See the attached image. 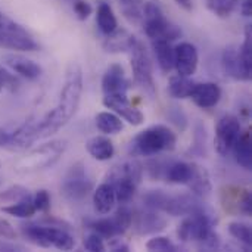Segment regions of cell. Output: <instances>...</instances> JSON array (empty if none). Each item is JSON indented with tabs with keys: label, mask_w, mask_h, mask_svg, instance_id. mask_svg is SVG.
<instances>
[{
	"label": "cell",
	"mask_w": 252,
	"mask_h": 252,
	"mask_svg": "<svg viewBox=\"0 0 252 252\" xmlns=\"http://www.w3.org/2000/svg\"><path fill=\"white\" fill-rule=\"evenodd\" d=\"M72 7H74V12L77 13L80 21H86L92 15V6L84 0H75Z\"/></svg>",
	"instance_id": "42"
},
{
	"label": "cell",
	"mask_w": 252,
	"mask_h": 252,
	"mask_svg": "<svg viewBox=\"0 0 252 252\" xmlns=\"http://www.w3.org/2000/svg\"><path fill=\"white\" fill-rule=\"evenodd\" d=\"M10 140V134L4 130V128H0V148L1 146H6Z\"/></svg>",
	"instance_id": "48"
},
{
	"label": "cell",
	"mask_w": 252,
	"mask_h": 252,
	"mask_svg": "<svg viewBox=\"0 0 252 252\" xmlns=\"http://www.w3.org/2000/svg\"><path fill=\"white\" fill-rule=\"evenodd\" d=\"M146 248L149 251H159V252H176L179 248L168 239L164 236H157L154 239H151L146 244Z\"/></svg>",
	"instance_id": "36"
},
{
	"label": "cell",
	"mask_w": 252,
	"mask_h": 252,
	"mask_svg": "<svg viewBox=\"0 0 252 252\" xmlns=\"http://www.w3.org/2000/svg\"><path fill=\"white\" fill-rule=\"evenodd\" d=\"M196 83H193L192 80H189V77H183V75H176L170 78L168 83V92L173 97L176 99H186L190 96L193 87Z\"/></svg>",
	"instance_id": "28"
},
{
	"label": "cell",
	"mask_w": 252,
	"mask_h": 252,
	"mask_svg": "<svg viewBox=\"0 0 252 252\" xmlns=\"http://www.w3.org/2000/svg\"><path fill=\"white\" fill-rule=\"evenodd\" d=\"M142 18L145 19V32L151 40H165L171 43L182 35L180 28L167 21L159 6L152 1L143 4Z\"/></svg>",
	"instance_id": "6"
},
{
	"label": "cell",
	"mask_w": 252,
	"mask_h": 252,
	"mask_svg": "<svg viewBox=\"0 0 252 252\" xmlns=\"http://www.w3.org/2000/svg\"><path fill=\"white\" fill-rule=\"evenodd\" d=\"M66 149V142L63 140H52L43 143L38 148H34L28 154H25L16 164L15 171L25 174V173H37L55 165L62 154Z\"/></svg>",
	"instance_id": "4"
},
{
	"label": "cell",
	"mask_w": 252,
	"mask_h": 252,
	"mask_svg": "<svg viewBox=\"0 0 252 252\" xmlns=\"http://www.w3.org/2000/svg\"><path fill=\"white\" fill-rule=\"evenodd\" d=\"M152 47L162 72H170L174 68V49L165 40H152Z\"/></svg>",
	"instance_id": "25"
},
{
	"label": "cell",
	"mask_w": 252,
	"mask_h": 252,
	"mask_svg": "<svg viewBox=\"0 0 252 252\" xmlns=\"http://www.w3.org/2000/svg\"><path fill=\"white\" fill-rule=\"evenodd\" d=\"M223 69L224 72L235 78V80H250L251 78V68L247 66L244 58L241 55V49L236 46H229L223 52Z\"/></svg>",
	"instance_id": "14"
},
{
	"label": "cell",
	"mask_w": 252,
	"mask_h": 252,
	"mask_svg": "<svg viewBox=\"0 0 252 252\" xmlns=\"http://www.w3.org/2000/svg\"><path fill=\"white\" fill-rule=\"evenodd\" d=\"M96 22H97V27L99 30L103 32V34H111L112 31L117 30L118 27V22H117V18L114 15V10L112 7L102 1L99 6H97V15H96Z\"/></svg>",
	"instance_id": "27"
},
{
	"label": "cell",
	"mask_w": 252,
	"mask_h": 252,
	"mask_svg": "<svg viewBox=\"0 0 252 252\" xmlns=\"http://www.w3.org/2000/svg\"><path fill=\"white\" fill-rule=\"evenodd\" d=\"M202 204L196 199V196L192 193H183V195H168L167 204L164 207V213L174 216V217H186L193 214L196 210H199Z\"/></svg>",
	"instance_id": "17"
},
{
	"label": "cell",
	"mask_w": 252,
	"mask_h": 252,
	"mask_svg": "<svg viewBox=\"0 0 252 252\" xmlns=\"http://www.w3.org/2000/svg\"><path fill=\"white\" fill-rule=\"evenodd\" d=\"M195 105H198L202 109H208L216 106L220 102L221 97V90L216 83H202V84H195L190 96H189Z\"/></svg>",
	"instance_id": "18"
},
{
	"label": "cell",
	"mask_w": 252,
	"mask_h": 252,
	"mask_svg": "<svg viewBox=\"0 0 252 252\" xmlns=\"http://www.w3.org/2000/svg\"><path fill=\"white\" fill-rule=\"evenodd\" d=\"M32 204H34V207H35L37 211L47 213L50 210V196H49V192L44 190V189L38 190L34 195V198H32Z\"/></svg>",
	"instance_id": "40"
},
{
	"label": "cell",
	"mask_w": 252,
	"mask_h": 252,
	"mask_svg": "<svg viewBox=\"0 0 252 252\" xmlns=\"http://www.w3.org/2000/svg\"><path fill=\"white\" fill-rule=\"evenodd\" d=\"M115 192H114V188L106 182V183H102L96 190H94V195H93V204H94V210L96 213L105 216L108 214L114 205H115Z\"/></svg>",
	"instance_id": "22"
},
{
	"label": "cell",
	"mask_w": 252,
	"mask_h": 252,
	"mask_svg": "<svg viewBox=\"0 0 252 252\" xmlns=\"http://www.w3.org/2000/svg\"><path fill=\"white\" fill-rule=\"evenodd\" d=\"M84 248L87 251L92 252H102L105 251V244L102 241V236H99L97 233H92L86 238L84 241Z\"/></svg>",
	"instance_id": "41"
},
{
	"label": "cell",
	"mask_w": 252,
	"mask_h": 252,
	"mask_svg": "<svg viewBox=\"0 0 252 252\" xmlns=\"http://www.w3.org/2000/svg\"><path fill=\"white\" fill-rule=\"evenodd\" d=\"M9 241V239H7ZM7 241H1L0 239V252H15V251H24L25 248L22 245L18 244H12Z\"/></svg>",
	"instance_id": "45"
},
{
	"label": "cell",
	"mask_w": 252,
	"mask_h": 252,
	"mask_svg": "<svg viewBox=\"0 0 252 252\" xmlns=\"http://www.w3.org/2000/svg\"><path fill=\"white\" fill-rule=\"evenodd\" d=\"M241 12L244 16L250 18L252 13V0H242L241 3Z\"/></svg>",
	"instance_id": "47"
},
{
	"label": "cell",
	"mask_w": 252,
	"mask_h": 252,
	"mask_svg": "<svg viewBox=\"0 0 252 252\" xmlns=\"http://www.w3.org/2000/svg\"><path fill=\"white\" fill-rule=\"evenodd\" d=\"M0 238L9 239V241L16 239V232H15L13 226L4 219H0Z\"/></svg>",
	"instance_id": "44"
},
{
	"label": "cell",
	"mask_w": 252,
	"mask_h": 252,
	"mask_svg": "<svg viewBox=\"0 0 252 252\" xmlns=\"http://www.w3.org/2000/svg\"><path fill=\"white\" fill-rule=\"evenodd\" d=\"M177 137L165 126H152L139 133L130 143L131 155L152 157L164 151H173L176 148Z\"/></svg>",
	"instance_id": "2"
},
{
	"label": "cell",
	"mask_w": 252,
	"mask_h": 252,
	"mask_svg": "<svg viewBox=\"0 0 252 252\" xmlns=\"http://www.w3.org/2000/svg\"><path fill=\"white\" fill-rule=\"evenodd\" d=\"M239 134H241V123L236 117L224 115L223 118H220L216 127V140H214L216 151L220 155L226 157L232 151Z\"/></svg>",
	"instance_id": "10"
},
{
	"label": "cell",
	"mask_w": 252,
	"mask_h": 252,
	"mask_svg": "<svg viewBox=\"0 0 252 252\" xmlns=\"http://www.w3.org/2000/svg\"><path fill=\"white\" fill-rule=\"evenodd\" d=\"M61 189L63 196H66L71 201H80L86 198L89 192H92L93 183L89 179L83 162H77L68 170V173L62 180Z\"/></svg>",
	"instance_id": "9"
},
{
	"label": "cell",
	"mask_w": 252,
	"mask_h": 252,
	"mask_svg": "<svg viewBox=\"0 0 252 252\" xmlns=\"http://www.w3.org/2000/svg\"><path fill=\"white\" fill-rule=\"evenodd\" d=\"M143 176V167L137 159H127L112 167L108 173V183L114 188L115 198L121 204H127L134 196Z\"/></svg>",
	"instance_id": "1"
},
{
	"label": "cell",
	"mask_w": 252,
	"mask_h": 252,
	"mask_svg": "<svg viewBox=\"0 0 252 252\" xmlns=\"http://www.w3.org/2000/svg\"><path fill=\"white\" fill-rule=\"evenodd\" d=\"M90 229H92L94 233H97L99 236L108 238V239L123 235L121 230L118 229V226L115 224L114 219H111V220H109V219H103V220L93 221V223L90 224Z\"/></svg>",
	"instance_id": "32"
},
{
	"label": "cell",
	"mask_w": 252,
	"mask_h": 252,
	"mask_svg": "<svg viewBox=\"0 0 252 252\" xmlns=\"http://www.w3.org/2000/svg\"><path fill=\"white\" fill-rule=\"evenodd\" d=\"M6 65L16 74H19L21 77L27 78V80H37L41 75V66L38 63H35L31 59H27L24 56L19 55H7L4 58Z\"/></svg>",
	"instance_id": "19"
},
{
	"label": "cell",
	"mask_w": 252,
	"mask_h": 252,
	"mask_svg": "<svg viewBox=\"0 0 252 252\" xmlns=\"http://www.w3.org/2000/svg\"><path fill=\"white\" fill-rule=\"evenodd\" d=\"M131 87L130 80L126 77L124 68L118 63H112L102 78V90L105 94H126Z\"/></svg>",
	"instance_id": "15"
},
{
	"label": "cell",
	"mask_w": 252,
	"mask_h": 252,
	"mask_svg": "<svg viewBox=\"0 0 252 252\" xmlns=\"http://www.w3.org/2000/svg\"><path fill=\"white\" fill-rule=\"evenodd\" d=\"M229 232H230V235L235 239H238L239 242H242L245 247L251 248L252 233L248 224H244V223H239V221H233V223L229 224Z\"/></svg>",
	"instance_id": "34"
},
{
	"label": "cell",
	"mask_w": 252,
	"mask_h": 252,
	"mask_svg": "<svg viewBox=\"0 0 252 252\" xmlns=\"http://www.w3.org/2000/svg\"><path fill=\"white\" fill-rule=\"evenodd\" d=\"M0 198L3 201H9V202H16V201H22V199H28L31 198V193L28 189L22 188V186H12L9 189H6L3 193H0Z\"/></svg>",
	"instance_id": "37"
},
{
	"label": "cell",
	"mask_w": 252,
	"mask_h": 252,
	"mask_svg": "<svg viewBox=\"0 0 252 252\" xmlns=\"http://www.w3.org/2000/svg\"><path fill=\"white\" fill-rule=\"evenodd\" d=\"M199 62L198 50L190 43H180L174 47V68L177 69L179 75L190 77L196 72Z\"/></svg>",
	"instance_id": "13"
},
{
	"label": "cell",
	"mask_w": 252,
	"mask_h": 252,
	"mask_svg": "<svg viewBox=\"0 0 252 252\" xmlns=\"http://www.w3.org/2000/svg\"><path fill=\"white\" fill-rule=\"evenodd\" d=\"M239 0H207V7L219 18H229L238 7Z\"/></svg>",
	"instance_id": "31"
},
{
	"label": "cell",
	"mask_w": 252,
	"mask_h": 252,
	"mask_svg": "<svg viewBox=\"0 0 252 252\" xmlns=\"http://www.w3.org/2000/svg\"><path fill=\"white\" fill-rule=\"evenodd\" d=\"M96 127L105 134H117L124 128V124L111 112H99L96 115Z\"/></svg>",
	"instance_id": "29"
},
{
	"label": "cell",
	"mask_w": 252,
	"mask_h": 252,
	"mask_svg": "<svg viewBox=\"0 0 252 252\" xmlns=\"http://www.w3.org/2000/svg\"><path fill=\"white\" fill-rule=\"evenodd\" d=\"M190 167H192V174H190V179H189L186 186L190 189V192L195 196L202 198V196L210 195V192H211V180H210L208 171L202 165H199L196 162H192Z\"/></svg>",
	"instance_id": "20"
},
{
	"label": "cell",
	"mask_w": 252,
	"mask_h": 252,
	"mask_svg": "<svg viewBox=\"0 0 252 252\" xmlns=\"http://www.w3.org/2000/svg\"><path fill=\"white\" fill-rule=\"evenodd\" d=\"M167 117H168V120H170L176 127H179L182 131L186 128V126H188V118H186L185 112L182 111V108H179V106L170 108L168 112H167Z\"/></svg>",
	"instance_id": "39"
},
{
	"label": "cell",
	"mask_w": 252,
	"mask_h": 252,
	"mask_svg": "<svg viewBox=\"0 0 252 252\" xmlns=\"http://www.w3.org/2000/svg\"><path fill=\"white\" fill-rule=\"evenodd\" d=\"M167 199H168V193H165L164 190H149L143 196V202L146 208L154 210V211H162V213H164Z\"/></svg>",
	"instance_id": "33"
},
{
	"label": "cell",
	"mask_w": 252,
	"mask_h": 252,
	"mask_svg": "<svg viewBox=\"0 0 252 252\" xmlns=\"http://www.w3.org/2000/svg\"><path fill=\"white\" fill-rule=\"evenodd\" d=\"M133 35H130L126 30H115L111 34H106V38L103 41V49L109 53H120V52H128Z\"/></svg>",
	"instance_id": "24"
},
{
	"label": "cell",
	"mask_w": 252,
	"mask_h": 252,
	"mask_svg": "<svg viewBox=\"0 0 252 252\" xmlns=\"http://www.w3.org/2000/svg\"><path fill=\"white\" fill-rule=\"evenodd\" d=\"M81 93H83V72L77 62H71L66 69L65 83L61 92L59 103L55 108V112L63 126L77 112L80 100H81Z\"/></svg>",
	"instance_id": "3"
},
{
	"label": "cell",
	"mask_w": 252,
	"mask_h": 252,
	"mask_svg": "<svg viewBox=\"0 0 252 252\" xmlns=\"http://www.w3.org/2000/svg\"><path fill=\"white\" fill-rule=\"evenodd\" d=\"M128 52H130L131 69H133V77H134L136 84L140 86L148 94L155 96V81H154V72H152V62H151V58L148 55V50L145 49L143 43L134 37Z\"/></svg>",
	"instance_id": "8"
},
{
	"label": "cell",
	"mask_w": 252,
	"mask_h": 252,
	"mask_svg": "<svg viewBox=\"0 0 252 252\" xmlns=\"http://www.w3.org/2000/svg\"><path fill=\"white\" fill-rule=\"evenodd\" d=\"M235 151V158L236 162L245 168V170H251L252 168V151H251V133L245 131L241 133L236 143L232 148Z\"/></svg>",
	"instance_id": "23"
},
{
	"label": "cell",
	"mask_w": 252,
	"mask_h": 252,
	"mask_svg": "<svg viewBox=\"0 0 252 252\" xmlns=\"http://www.w3.org/2000/svg\"><path fill=\"white\" fill-rule=\"evenodd\" d=\"M131 220H133V213L124 205L121 208H118V211L115 213V217H114V221L118 226V229L121 230V233H124L128 227H131Z\"/></svg>",
	"instance_id": "38"
},
{
	"label": "cell",
	"mask_w": 252,
	"mask_h": 252,
	"mask_svg": "<svg viewBox=\"0 0 252 252\" xmlns=\"http://www.w3.org/2000/svg\"><path fill=\"white\" fill-rule=\"evenodd\" d=\"M192 174V167L188 162H173L168 164L164 173V177L168 183L173 185H188Z\"/></svg>",
	"instance_id": "26"
},
{
	"label": "cell",
	"mask_w": 252,
	"mask_h": 252,
	"mask_svg": "<svg viewBox=\"0 0 252 252\" xmlns=\"http://www.w3.org/2000/svg\"><path fill=\"white\" fill-rule=\"evenodd\" d=\"M221 204L226 213L229 214H252L251 192L238 186H226L221 190Z\"/></svg>",
	"instance_id": "11"
},
{
	"label": "cell",
	"mask_w": 252,
	"mask_h": 252,
	"mask_svg": "<svg viewBox=\"0 0 252 252\" xmlns=\"http://www.w3.org/2000/svg\"><path fill=\"white\" fill-rule=\"evenodd\" d=\"M86 149L97 161H108L115 154L114 143L108 137H105V136L90 137L87 140V143H86Z\"/></svg>",
	"instance_id": "21"
},
{
	"label": "cell",
	"mask_w": 252,
	"mask_h": 252,
	"mask_svg": "<svg viewBox=\"0 0 252 252\" xmlns=\"http://www.w3.org/2000/svg\"><path fill=\"white\" fill-rule=\"evenodd\" d=\"M0 47L21 52H34L38 49L34 37L18 22L0 10Z\"/></svg>",
	"instance_id": "7"
},
{
	"label": "cell",
	"mask_w": 252,
	"mask_h": 252,
	"mask_svg": "<svg viewBox=\"0 0 252 252\" xmlns=\"http://www.w3.org/2000/svg\"><path fill=\"white\" fill-rule=\"evenodd\" d=\"M133 229L137 235L145 236V235H155L162 232L167 227V220L155 213L154 210L146 211V213H137L133 216L131 220Z\"/></svg>",
	"instance_id": "16"
},
{
	"label": "cell",
	"mask_w": 252,
	"mask_h": 252,
	"mask_svg": "<svg viewBox=\"0 0 252 252\" xmlns=\"http://www.w3.org/2000/svg\"><path fill=\"white\" fill-rule=\"evenodd\" d=\"M176 3L180 7H183L185 10H188V12H190L193 9V1L192 0H176Z\"/></svg>",
	"instance_id": "49"
},
{
	"label": "cell",
	"mask_w": 252,
	"mask_h": 252,
	"mask_svg": "<svg viewBox=\"0 0 252 252\" xmlns=\"http://www.w3.org/2000/svg\"><path fill=\"white\" fill-rule=\"evenodd\" d=\"M126 18L131 22L142 19V0H120Z\"/></svg>",
	"instance_id": "35"
},
{
	"label": "cell",
	"mask_w": 252,
	"mask_h": 252,
	"mask_svg": "<svg viewBox=\"0 0 252 252\" xmlns=\"http://www.w3.org/2000/svg\"><path fill=\"white\" fill-rule=\"evenodd\" d=\"M16 86H18V80H16L10 72H7L6 69L0 68V92H1L4 87L13 90V89H16Z\"/></svg>",
	"instance_id": "43"
},
{
	"label": "cell",
	"mask_w": 252,
	"mask_h": 252,
	"mask_svg": "<svg viewBox=\"0 0 252 252\" xmlns=\"http://www.w3.org/2000/svg\"><path fill=\"white\" fill-rule=\"evenodd\" d=\"M112 239V238H111ZM109 248L112 250V251L115 252H127L128 251V245L127 244H124L121 239H112L111 242H109Z\"/></svg>",
	"instance_id": "46"
},
{
	"label": "cell",
	"mask_w": 252,
	"mask_h": 252,
	"mask_svg": "<svg viewBox=\"0 0 252 252\" xmlns=\"http://www.w3.org/2000/svg\"><path fill=\"white\" fill-rule=\"evenodd\" d=\"M21 232L25 239L41 248L53 247L61 251H69L75 245L74 238L59 226H41L35 223H25L21 224Z\"/></svg>",
	"instance_id": "5"
},
{
	"label": "cell",
	"mask_w": 252,
	"mask_h": 252,
	"mask_svg": "<svg viewBox=\"0 0 252 252\" xmlns=\"http://www.w3.org/2000/svg\"><path fill=\"white\" fill-rule=\"evenodd\" d=\"M103 105L121 115L131 126H140L145 121V115L142 111L130 105L127 94H105Z\"/></svg>",
	"instance_id": "12"
},
{
	"label": "cell",
	"mask_w": 252,
	"mask_h": 252,
	"mask_svg": "<svg viewBox=\"0 0 252 252\" xmlns=\"http://www.w3.org/2000/svg\"><path fill=\"white\" fill-rule=\"evenodd\" d=\"M0 211L4 213V214L13 216V217H19V219H30L37 213V210H35V207L32 204V198L12 202L7 207H1Z\"/></svg>",
	"instance_id": "30"
}]
</instances>
